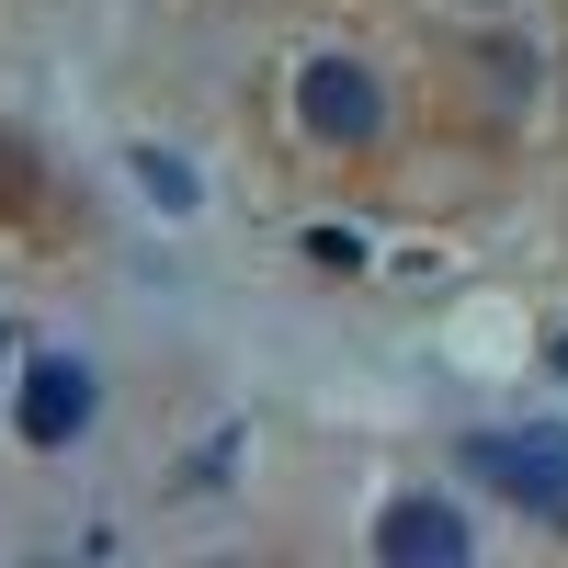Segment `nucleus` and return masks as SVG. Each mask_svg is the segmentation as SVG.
I'll return each mask as SVG.
<instances>
[{
  "label": "nucleus",
  "mask_w": 568,
  "mask_h": 568,
  "mask_svg": "<svg viewBox=\"0 0 568 568\" xmlns=\"http://www.w3.org/2000/svg\"><path fill=\"white\" fill-rule=\"evenodd\" d=\"M296 125L318 136V149H375L387 91H375V69H353V58H307L296 69Z\"/></svg>",
  "instance_id": "f03ea898"
},
{
  "label": "nucleus",
  "mask_w": 568,
  "mask_h": 568,
  "mask_svg": "<svg viewBox=\"0 0 568 568\" xmlns=\"http://www.w3.org/2000/svg\"><path fill=\"white\" fill-rule=\"evenodd\" d=\"M546 364H557V375H568V329H557V353H546Z\"/></svg>",
  "instance_id": "0eeeda50"
},
{
  "label": "nucleus",
  "mask_w": 568,
  "mask_h": 568,
  "mask_svg": "<svg viewBox=\"0 0 568 568\" xmlns=\"http://www.w3.org/2000/svg\"><path fill=\"white\" fill-rule=\"evenodd\" d=\"M375 557L387 568H455L466 557V524H455V500H387V524H375Z\"/></svg>",
  "instance_id": "20e7f679"
},
{
  "label": "nucleus",
  "mask_w": 568,
  "mask_h": 568,
  "mask_svg": "<svg viewBox=\"0 0 568 568\" xmlns=\"http://www.w3.org/2000/svg\"><path fill=\"white\" fill-rule=\"evenodd\" d=\"M80 420H91V364L34 353V364H23V409H12V433H23L34 455H58V444H80Z\"/></svg>",
  "instance_id": "7ed1b4c3"
},
{
  "label": "nucleus",
  "mask_w": 568,
  "mask_h": 568,
  "mask_svg": "<svg viewBox=\"0 0 568 568\" xmlns=\"http://www.w3.org/2000/svg\"><path fill=\"white\" fill-rule=\"evenodd\" d=\"M136 194H149L160 216H194V205H205V182H194V160H171V149H136Z\"/></svg>",
  "instance_id": "39448f33"
},
{
  "label": "nucleus",
  "mask_w": 568,
  "mask_h": 568,
  "mask_svg": "<svg viewBox=\"0 0 568 568\" xmlns=\"http://www.w3.org/2000/svg\"><path fill=\"white\" fill-rule=\"evenodd\" d=\"M12 342H23V329H0V364H12Z\"/></svg>",
  "instance_id": "6e6552de"
},
{
  "label": "nucleus",
  "mask_w": 568,
  "mask_h": 568,
  "mask_svg": "<svg viewBox=\"0 0 568 568\" xmlns=\"http://www.w3.org/2000/svg\"><path fill=\"white\" fill-rule=\"evenodd\" d=\"M307 262H318V273H353L364 240H353V227H307Z\"/></svg>",
  "instance_id": "423d86ee"
},
{
  "label": "nucleus",
  "mask_w": 568,
  "mask_h": 568,
  "mask_svg": "<svg viewBox=\"0 0 568 568\" xmlns=\"http://www.w3.org/2000/svg\"><path fill=\"white\" fill-rule=\"evenodd\" d=\"M466 478H489L557 524L568 511V420H546V433H466Z\"/></svg>",
  "instance_id": "f257e3e1"
}]
</instances>
